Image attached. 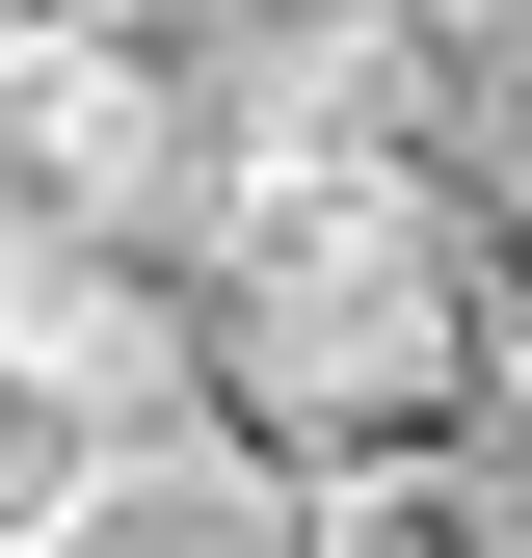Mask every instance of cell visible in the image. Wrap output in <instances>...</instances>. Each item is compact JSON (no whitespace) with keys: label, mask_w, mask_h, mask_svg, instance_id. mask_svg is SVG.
<instances>
[{"label":"cell","mask_w":532,"mask_h":558,"mask_svg":"<svg viewBox=\"0 0 532 558\" xmlns=\"http://www.w3.org/2000/svg\"><path fill=\"white\" fill-rule=\"evenodd\" d=\"M532 345V214L480 133H319L293 107V186L214 240L186 293V399L266 452V478H347V452H426L480 426Z\"/></svg>","instance_id":"cell-1"},{"label":"cell","mask_w":532,"mask_h":558,"mask_svg":"<svg viewBox=\"0 0 532 558\" xmlns=\"http://www.w3.org/2000/svg\"><path fill=\"white\" fill-rule=\"evenodd\" d=\"M0 399L53 452H133V426H214L186 399V266H133L81 214H0Z\"/></svg>","instance_id":"cell-2"},{"label":"cell","mask_w":532,"mask_h":558,"mask_svg":"<svg viewBox=\"0 0 532 558\" xmlns=\"http://www.w3.org/2000/svg\"><path fill=\"white\" fill-rule=\"evenodd\" d=\"M0 558H293V478L240 426H133V452H53Z\"/></svg>","instance_id":"cell-3"},{"label":"cell","mask_w":532,"mask_h":558,"mask_svg":"<svg viewBox=\"0 0 532 558\" xmlns=\"http://www.w3.org/2000/svg\"><path fill=\"white\" fill-rule=\"evenodd\" d=\"M293 558H532V452H480V426L347 452V478H293Z\"/></svg>","instance_id":"cell-4"},{"label":"cell","mask_w":532,"mask_h":558,"mask_svg":"<svg viewBox=\"0 0 532 558\" xmlns=\"http://www.w3.org/2000/svg\"><path fill=\"white\" fill-rule=\"evenodd\" d=\"M160 27L214 53V81H266V107H293V81H347V53H399V0H160Z\"/></svg>","instance_id":"cell-5"},{"label":"cell","mask_w":532,"mask_h":558,"mask_svg":"<svg viewBox=\"0 0 532 558\" xmlns=\"http://www.w3.org/2000/svg\"><path fill=\"white\" fill-rule=\"evenodd\" d=\"M81 27H133V0H0V81H27V53H81Z\"/></svg>","instance_id":"cell-6"},{"label":"cell","mask_w":532,"mask_h":558,"mask_svg":"<svg viewBox=\"0 0 532 558\" xmlns=\"http://www.w3.org/2000/svg\"><path fill=\"white\" fill-rule=\"evenodd\" d=\"M506 214H532V133H506Z\"/></svg>","instance_id":"cell-7"},{"label":"cell","mask_w":532,"mask_h":558,"mask_svg":"<svg viewBox=\"0 0 532 558\" xmlns=\"http://www.w3.org/2000/svg\"><path fill=\"white\" fill-rule=\"evenodd\" d=\"M506 399H532V345H506Z\"/></svg>","instance_id":"cell-8"}]
</instances>
